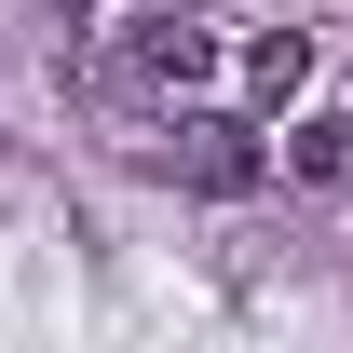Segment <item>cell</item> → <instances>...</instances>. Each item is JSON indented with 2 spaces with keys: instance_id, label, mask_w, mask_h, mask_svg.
Returning <instances> with one entry per match:
<instances>
[{
  "instance_id": "6da1fadb",
  "label": "cell",
  "mask_w": 353,
  "mask_h": 353,
  "mask_svg": "<svg viewBox=\"0 0 353 353\" xmlns=\"http://www.w3.org/2000/svg\"><path fill=\"white\" fill-rule=\"evenodd\" d=\"M204 68H218V28H204V14H163V0L95 41V95H123V109H176Z\"/></svg>"
},
{
  "instance_id": "7a4b0ae2",
  "label": "cell",
  "mask_w": 353,
  "mask_h": 353,
  "mask_svg": "<svg viewBox=\"0 0 353 353\" xmlns=\"http://www.w3.org/2000/svg\"><path fill=\"white\" fill-rule=\"evenodd\" d=\"M150 163H163L176 190H218V204H231V190H259V176H272V150H259L245 123H231V109H176Z\"/></svg>"
},
{
  "instance_id": "3957f363",
  "label": "cell",
  "mask_w": 353,
  "mask_h": 353,
  "mask_svg": "<svg viewBox=\"0 0 353 353\" xmlns=\"http://www.w3.org/2000/svg\"><path fill=\"white\" fill-rule=\"evenodd\" d=\"M245 82H259V95H299V82H312V41H299V28H272V41L245 54Z\"/></svg>"
},
{
  "instance_id": "277c9868",
  "label": "cell",
  "mask_w": 353,
  "mask_h": 353,
  "mask_svg": "<svg viewBox=\"0 0 353 353\" xmlns=\"http://www.w3.org/2000/svg\"><path fill=\"white\" fill-rule=\"evenodd\" d=\"M285 163H299V176H353V123H340V109L299 123V136H285Z\"/></svg>"
}]
</instances>
